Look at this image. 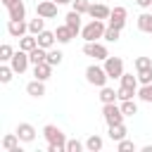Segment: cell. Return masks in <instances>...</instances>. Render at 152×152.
<instances>
[{"mask_svg": "<svg viewBox=\"0 0 152 152\" xmlns=\"http://www.w3.org/2000/svg\"><path fill=\"white\" fill-rule=\"evenodd\" d=\"M126 126L124 124H114V126H109V138L114 140V142H119V140H124L126 138Z\"/></svg>", "mask_w": 152, "mask_h": 152, "instance_id": "21", "label": "cell"}, {"mask_svg": "<svg viewBox=\"0 0 152 152\" xmlns=\"http://www.w3.org/2000/svg\"><path fill=\"white\" fill-rule=\"evenodd\" d=\"M64 24H66V26H69V28L74 31V36H76V33L81 31V12L71 10V12H69V14L64 17Z\"/></svg>", "mask_w": 152, "mask_h": 152, "instance_id": "14", "label": "cell"}, {"mask_svg": "<svg viewBox=\"0 0 152 152\" xmlns=\"http://www.w3.org/2000/svg\"><path fill=\"white\" fill-rule=\"evenodd\" d=\"M116 150H119V152H133V150H135V142L124 138V140H119V142H116Z\"/></svg>", "mask_w": 152, "mask_h": 152, "instance_id": "35", "label": "cell"}, {"mask_svg": "<svg viewBox=\"0 0 152 152\" xmlns=\"http://www.w3.org/2000/svg\"><path fill=\"white\" fill-rule=\"evenodd\" d=\"M36 38H38V45H40V48H45V50H50V48L55 45V40H57V36H55L52 31H40Z\"/></svg>", "mask_w": 152, "mask_h": 152, "instance_id": "17", "label": "cell"}, {"mask_svg": "<svg viewBox=\"0 0 152 152\" xmlns=\"http://www.w3.org/2000/svg\"><path fill=\"white\" fill-rule=\"evenodd\" d=\"M102 116H104V121H107V126H114V124H124V112H121V107H116L114 102H109V104H102Z\"/></svg>", "mask_w": 152, "mask_h": 152, "instance_id": "4", "label": "cell"}, {"mask_svg": "<svg viewBox=\"0 0 152 152\" xmlns=\"http://www.w3.org/2000/svg\"><path fill=\"white\" fill-rule=\"evenodd\" d=\"M138 97H140L142 102H152V83H147V86H142V88L138 90Z\"/></svg>", "mask_w": 152, "mask_h": 152, "instance_id": "31", "label": "cell"}, {"mask_svg": "<svg viewBox=\"0 0 152 152\" xmlns=\"http://www.w3.org/2000/svg\"><path fill=\"white\" fill-rule=\"evenodd\" d=\"M121 86H126V88H135V90H138V76H133V74H124V76H121Z\"/></svg>", "mask_w": 152, "mask_h": 152, "instance_id": "30", "label": "cell"}, {"mask_svg": "<svg viewBox=\"0 0 152 152\" xmlns=\"http://www.w3.org/2000/svg\"><path fill=\"white\" fill-rule=\"evenodd\" d=\"M14 2H17V0H2V5H5V7H10V5H14Z\"/></svg>", "mask_w": 152, "mask_h": 152, "instance_id": "41", "label": "cell"}, {"mask_svg": "<svg viewBox=\"0 0 152 152\" xmlns=\"http://www.w3.org/2000/svg\"><path fill=\"white\" fill-rule=\"evenodd\" d=\"M107 71H104V66H97V64H90L88 69H86V81L90 83V86H97V88H102V86H107Z\"/></svg>", "mask_w": 152, "mask_h": 152, "instance_id": "2", "label": "cell"}, {"mask_svg": "<svg viewBox=\"0 0 152 152\" xmlns=\"http://www.w3.org/2000/svg\"><path fill=\"white\" fill-rule=\"evenodd\" d=\"M135 5L142 7V10H147V7H152V0H135Z\"/></svg>", "mask_w": 152, "mask_h": 152, "instance_id": "40", "label": "cell"}, {"mask_svg": "<svg viewBox=\"0 0 152 152\" xmlns=\"http://www.w3.org/2000/svg\"><path fill=\"white\" fill-rule=\"evenodd\" d=\"M17 135H19V140H21V142H31V140L36 138V128H33L31 124H26V121H24V124H19V126H17Z\"/></svg>", "mask_w": 152, "mask_h": 152, "instance_id": "11", "label": "cell"}, {"mask_svg": "<svg viewBox=\"0 0 152 152\" xmlns=\"http://www.w3.org/2000/svg\"><path fill=\"white\" fill-rule=\"evenodd\" d=\"M109 26H114V28H124L126 26V7H114L112 10V14H109Z\"/></svg>", "mask_w": 152, "mask_h": 152, "instance_id": "10", "label": "cell"}, {"mask_svg": "<svg viewBox=\"0 0 152 152\" xmlns=\"http://www.w3.org/2000/svg\"><path fill=\"white\" fill-rule=\"evenodd\" d=\"M26 93H28L31 97H43V95H45V81L33 78V81L26 86Z\"/></svg>", "mask_w": 152, "mask_h": 152, "instance_id": "15", "label": "cell"}, {"mask_svg": "<svg viewBox=\"0 0 152 152\" xmlns=\"http://www.w3.org/2000/svg\"><path fill=\"white\" fill-rule=\"evenodd\" d=\"M55 36H57V43H71V38H74V31H71V28L64 24V26H57Z\"/></svg>", "mask_w": 152, "mask_h": 152, "instance_id": "19", "label": "cell"}, {"mask_svg": "<svg viewBox=\"0 0 152 152\" xmlns=\"http://www.w3.org/2000/svg\"><path fill=\"white\" fill-rule=\"evenodd\" d=\"M19 48H21V50H26V52H31V50H36V48H38V38H36L33 33L21 36V38H19Z\"/></svg>", "mask_w": 152, "mask_h": 152, "instance_id": "18", "label": "cell"}, {"mask_svg": "<svg viewBox=\"0 0 152 152\" xmlns=\"http://www.w3.org/2000/svg\"><path fill=\"white\" fill-rule=\"evenodd\" d=\"M2 150L10 152V150H19V135L17 133H7L2 138Z\"/></svg>", "mask_w": 152, "mask_h": 152, "instance_id": "22", "label": "cell"}, {"mask_svg": "<svg viewBox=\"0 0 152 152\" xmlns=\"http://www.w3.org/2000/svg\"><path fill=\"white\" fill-rule=\"evenodd\" d=\"M102 145H104V140H102L100 135H90V138L86 140V150H88V152H100Z\"/></svg>", "mask_w": 152, "mask_h": 152, "instance_id": "25", "label": "cell"}, {"mask_svg": "<svg viewBox=\"0 0 152 152\" xmlns=\"http://www.w3.org/2000/svg\"><path fill=\"white\" fill-rule=\"evenodd\" d=\"M12 55H14V50H12V45H7V43H2V45H0V59H2V62H10V59H12Z\"/></svg>", "mask_w": 152, "mask_h": 152, "instance_id": "32", "label": "cell"}, {"mask_svg": "<svg viewBox=\"0 0 152 152\" xmlns=\"http://www.w3.org/2000/svg\"><path fill=\"white\" fill-rule=\"evenodd\" d=\"M12 74H14L12 66H0V83H10L12 81Z\"/></svg>", "mask_w": 152, "mask_h": 152, "instance_id": "36", "label": "cell"}, {"mask_svg": "<svg viewBox=\"0 0 152 152\" xmlns=\"http://www.w3.org/2000/svg\"><path fill=\"white\" fill-rule=\"evenodd\" d=\"M43 135H45V140H48V142H52V145H57L62 152H66V138H64V133H62L57 126L48 124V126L43 128Z\"/></svg>", "mask_w": 152, "mask_h": 152, "instance_id": "3", "label": "cell"}, {"mask_svg": "<svg viewBox=\"0 0 152 152\" xmlns=\"http://www.w3.org/2000/svg\"><path fill=\"white\" fill-rule=\"evenodd\" d=\"M7 33H10L12 38H21V36L28 33V24H26L24 19H10V21H7Z\"/></svg>", "mask_w": 152, "mask_h": 152, "instance_id": "9", "label": "cell"}, {"mask_svg": "<svg viewBox=\"0 0 152 152\" xmlns=\"http://www.w3.org/2000/svg\"><path fill=\"white\" fill-rule=\"evenodd\" d=\"M40 31H45V19H43V17H36V19H31V21H28V33L38 36Z\"/></svg>", "mask_w": 152, "mask_h": 152, "instance_id": "26", "label": "cell"}, {"mask_svg": "<svg viewBox=\"0 0 152 152\" xmlns=\"http://www.w3.org/2000/svg\"><path fill=\"white\" fill-rule=\"evenodd\" d=\"M135 69H138V71L152 69V57H135Z\"/></svg>", "mask_w": 152, "mask_h": 152, "instance_id": "33", "label": "cell"}, {"mask_svg": "<svg viewBox=\"0 0 152 152\" xmlns=\"http://www.w3.org/2000/svg\"><path fill=\"white\" fill-rule=\"evenodd\" d=\"M71 5H74V10H76V12H81V14H86V12L90 10V2H88V0H74Z\"/></svg>", "mask_w": 152, "mask_h": 152, "instance_id": "38", "label": "cell"}, {"mask_svg": "<svg viewBox=\"0 0 152 152\" xmlns=\"http://www.w3.org/2000/svg\"><path fill=\"white\" fill-rule=\"evenodd\" d=\"M88 14L93 17V19H109V14H112V10L104 5V2H97V5H90V10H88Z\"/></svg>", "mask_w": 152, "mask_h": 152, "instance_id": "12", "label": "cell"}, {"mask_svg": "<svg viewBox=\"0 0 152 152\" xmlns=\"http://www.w3.org/2000/svg\"><path fill=\"white\" fill-rule=\"evenodd\" d=\"M62 57H64V55H62L59 50H52V48H50V50H48V59H45V62H48V64H52V66H59V64H62Z\"/></svg>", "mask_w": 152, "mask_h": 152, "instance_id": "27", "label": "cell"}, {"mask_svg": "<svg viewBox=\"0 0 152 152\" xmlns=\"http://www.w3.org/2000/svg\"><path fill=\"white\" fill-rule=\"evenodd\" d=\"M138 81H140L142 86L152 83V69H142V71H138Z\"/></svg>", "mask_w": 152, "mask_h": 152, "instance_id": "37", "label": "cell"}, {"mask_svg": "<svg viewBox=\"0 0 152 152\" xmlns=\"http://www.w3.org/2000/svg\"><path fill=\"white\" fill-rule=\"evenodd\" d=\"M138 28L145 33H152V12H142L138 17Z\"/></svg>", "mask_w": 152, "mask_h": 152, "instance_id": "23", "label": "cell"}, {"mask_svg": "<svg viewBox=\"0 0 152 152\" xmlns=\"http://www.w3.org/2000/svg\"><path fill=\"white\" fill-rule=\"evenodd\" d=\"M150 10H152V7H150Z\"/></svg>", "mask_w": 152, "mask_h": 152, "instance_id": "43", "label": "cell"}, {"mask_svg": "<svg viewBox=\"0 0 152 152\" xmlns=\"http://www.w3.org/2000/svg\"><path fill=\"white\" fill-rule=\"evenodd\" d=\"M57 5H69V2H74V0H55Z\"/></svg>", "mask_w": 152, "mask_h": 152, "instance_id": "42", "label": "cell"}, {"mask_svg": "<svg viewBox=\"0 0 152 152\" xmlns=\"http://www.w3.org/2000/svg\"><path fill=\"white\" fill-rule=\"evenodd\" d=\"M7 14H10V19H24V17H26V5H24L21 0H17L14 5L7 7Z\"/></svg>", "mask_w": 152, "mask_h": 152, "instance_id": "16", "label": "cell"}, {"mask_svg": "<svg viewBox=\"0 0 152 152\" xmlns=\"http://www.w3.org/2000/svg\"><path fill=\"white\" fill-rule=\"evenodd\" d=\"M104 71L109 78H121L124 76V59L121 57H107L104 59Z\"/></svg>", "mask_w": 152, "mask_h": 152, "instance_id": "6", "label": "cell"}, {"mask_svg": "<svg viewBox=\"0 0 152 152\" xmlns=\"http://www.w3.org/2000/svg\"><path fill=\"white\" fill-rule=\"evenodd\" d=\"M28 64H31V59H28V52L26 50H17L14 55H12V59H10V66L14 69V74H24L26 69H28Z\"/></svg>", "mask_w": 152, "mask_h": 152, "instance_id": "5", "label": "cell"}, {"mask_svg": "<svg viewBox=\"0 0 152 152\" xmlns=\"http://www.w3.org/2000/svg\"><path fill=\"white\" fill-rule=\"evenodd\" d=\"M119 36H121V28L107 26V31H104V40H109V43H116V40H119Z\"/></svg>", "mask_w": 152, "mask_h": 152, "instance_id": "29", "label": "cell"}, {"mask_svg": "<svg viewBox=\"0 0 152 152\" xmlns=\"http://www.w3.org/2000/svg\"><path fill=\"white\" fill-rule=\"evenodd\" d=\"M100 100H102V104H109V102H116V100H119V95H116V90H114V88L102 86V88H100Z\"/></svg>", "mask_w": 152, "mask_h": 152, "instance_id": "20", "label": "cell"}, {"mask_svg": "<svg viewBox=\"0 0 152 152\" xmlns=\"http://www.w3.org/2000/svg\"><path fill=\"white\" fill-rule=\"evenodd\" d=\"M121 112L126 116H133V114H138V104L133 100H121Z\"/></svg>", "mask_w": 152, "mask_h": 152, "instance_id": "28", "label": "cell"}, {"mask_svg": "<svg viewBox=\"0 0 152 152\" xmlns=\"http://www.w3.org/2000/svg\"><path fill=\"white\" fill-rule=\"evenodd\" d=\"M83 52H86L88 57H95V59H102V62L109 57L107 48H104L102 43H97V40H90V43H86V45H83Z\"/></svg>", "mask_w": 152, "mask_h": 152, "instance_id": "7", "label": "cell"}, {"mask_svg": "<svg viewBox=\"0 0 152 152\" xmlns=\"http://www.w3.org/2000/svg\"><path fill=\"white\" fill-rule=\"evenodd\" d=\"M104 31H107L104 21H102V19H93V21H88V24L81 28V36H83V40H86V43H90V40L104 38Z\"/></svg>", "mask_w": 152, "mask_h": 152, "instance_id": "1", "label": "cell"}, {"mask_svg": "<svg viewBox=\"0 0 152 152\" xmlns=\"http://www.w3.org/2000/svg\"><path fill=\"white\" fill-rule=\"evenodd\" d=\"M116 95H119V100H133L135 88H126V86H121V88L116 90Z\"/></svg>", "mask_w": 152, "mask_h": 152, "instance_id": "34", "label": "cell"}, {"mask_svg": "<svg viewBox=\"0 0 152 152\" xmlns=\"http://www.w3.org/2000/svg\"><path fill=\"white\" fill-rule=\"evenodd\" d=\"M83 150V142L78 140H66V152H81Z\"/></svg>", "mask_w": 152, "mask_h": 152, "instance_id": "39", "label": "cell"}, {"mask_svg": "<svg viewBox=\"0 0 152 152\" xmlns=\"http://www.w3.org/2000/svg\"><path fill=\"white\" fill-rule=\"evenodd\" d=\"M33 76H36L38 81H48V78L52 76V64H48V62L33 64Z\"/></svg>", "mask_w": 152, "mask_h": 152, "instance_id": "13", "label": "cell"}, {"mask_svg": "<svg viewBox=\"0 0 152 152\" xmlns=\"http://www.w3.org/2000/svg\"><path fill=\"white\" fill-rule=\"evenodd\" d=\"M57 2L55 0H43V2H38L36 5V14L38 17H43V19H55L57 17Z\"/></svg>", "mask_w": 152, "mask_h": 152, "instance_id": "8", "label": "cell"}, {"mask_svg": "<svg viewBox=\"0 0 152 152\" xmlns=\"http://www.w3.org/2000/svg\"><path fill=\"white\" fill-rule=\"evenodd\" d=\"M28 59H31V64H40V62H45V59H48V50L38 45L36 50H31V52H28Z\"/></svg>", "mask_w": 152, "mask_h": 152, "instance_id": "24", "label": "cell"}]
</instances>
